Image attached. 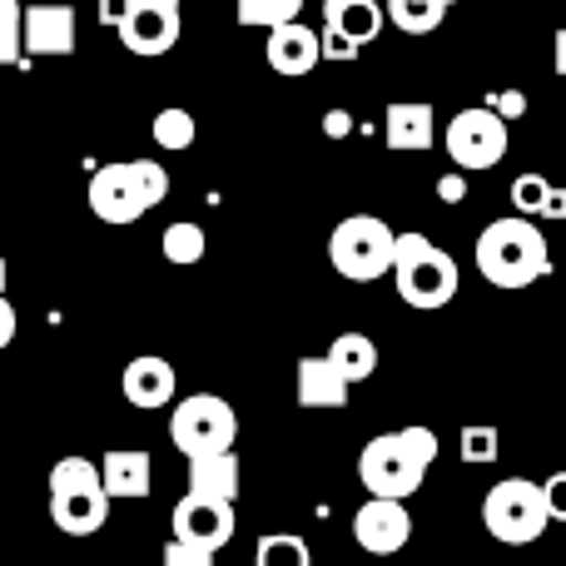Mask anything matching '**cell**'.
Wrapping results in <instances>:
<instances>
[{"mask_svg": "<svg viewBox=\"0 0 566 566\" xmlns=\"http://www.w3.org/2000/svg\"><path fill=\"white\" fill-rule=\"evenodd\" d=\"M478 274L488 279L492 289H532L537 279L552 274L547 234H542L527 214L492 219L478 234Z\"/></svg>", "mask_w": 566, "mask_h": 566, "instance_id": "1", "label": "cell"}, {"mask_svg": "<svg viewBox=\"0 0 566 566\" xmlns=\"http://www.w3.org/2000/svg\"><path fill=\"white\" fill-rule=\"evenodd\" d=\"M432 458H438V432L432 428H398L382 432L363 448L358 458V482L373 497H412L428 478Z\"/></svg>", "mask_w": 566, "mask_h": 566, "instance_id": "2", "label": "cell"}, {"mask_svg": "<svg viewBox=\"0 0 566 566\" xmlns=\"http://www.w3.org/2000/svg\"><path fill=\"white\" fill-rule=\"evenodd\" d=\"M169 199V175L155 159H125V165H105L90 179V214L105 224H135L155 205Z\"/></svg>", "mask_w": 566, "mask_h": 566, "instance_id": "3", "label": "cell"}, {"mask_svg": "<svg viewBox=\"0 0 566 566\" xmlns=\"http://www.w3.org/2000/svg\"><path fill=\"white\" fill-rule=\"evenodd\" d=\"M392 283H398V298L408 308L432 313L458 298L462 274L452 264V254H442L428 234H398V244H392Z\"/></svg>", "mask_w": 566, "mask_h": 566, "instance_id": "4", "label": "cell"}, {"mask_svg": "<svg viewBox=\"0 0 566 566\" xmlns=\"http://www.w3.org/2000/svg\"><path fill=\"white\" fill-rule=\"evenodd\" d=\"M482 527L497 542H507V547H532V542L552 527L547 488H537V482H527V478L497 482V488L482 497Z\"/></svg>", "mask_w": 566, "mask_h": 566, "instance_id": "5", "label": "cell"}, {"mask_svg": "<svg viewBox=\"0 0 566 566\" xmlns=\"http://www.w3.org/2000/svg\"><path fill=\"white\" fill-rule=\"evenodd\" d=\"M392 244H398V234H392L382 219L353 214L333 229L328 259L348 283H373V279L392 274Z\"/></svg>", "mask_w": 566, "mask_h": 566, "instance_id": "6", "label": "cell"}, {"mask_svg": "<svg viewBox=\"0 0 566 566\" xmlns=\"http://www.w3.org/2000/svg\"><path fill=\"white\" fill-rule=\"evenodd\" d=\"M234 438H239V412L229 408L219 392H195V398L175 402L169 442H175L185 458H205V452L234 448Z\"/></svg>", "mask_w": 566, "mask_h": 566, "instance_id": "7", "label": "cell"}, {"mask_svg": "<svg viewBox=\"0 0 566 566\" xmlns=\"http://www.w3.org/2000/svg\"><path fill=\"white\" fill-rule=\"evenodd\" d=\"M442 145H448V159L458 169H492L507 159L512 135H507V119H502L492 105H472V109H458V115H452Z\"/></svg>", "mask_w": 566, "mask_h": 566, "instance_id": "8", "label": "cell"}, {"mask_svg": "<svg viewBox=\"0 0 566 566\" xmlns=\"http://www.w3.org/2000/svg\"><path fill=\"white\" fill-rule=\"evenodd\" d=\"M169 532L175 542H189V547H205V552H219L234 542V502H219V497H179L175 517H169Z\"/></svg>", "mask_w": 566, "mask_h": 566, "instance_id": "9", "label": "cell"}, {"mask_svg": "<svg viewBox=\"0 0 566 566\" xmlns=\"http://www.w3.org/2000/svg\"><path fill=\"white\" fill-rule=\"evenodd\" d=\"M412 537V517L402 507V497H368L358 512H353V542L373 557H392L402 552Z\"/></svg>", "mask_w": 566, "mask_h": 566, "instance_id": "10", "label": "cell"}, {"mask_svg": "<svg viewBox=\"0 0 566 566\" xmlns=\"http://www.w3.org/2000/svg\"><path fill=\"white\" fill-rule=\"evenodd\" d=\"M25 55H75V10L60 0L25 6Z\"/></svg>", "mask_w": 566, "mask_h": 566, "instance_id": "11", "label": "cell"}, {"mask_svg": "<svg viewBox=\"0 0 566 566\" xmlns=\"http://www.w3.org/2000/svg\"><path fill=\"white\" fill-rule=\"evenodd\" d=\"M264 55H269V65H274L279 75L298 80L323 60V35L318 30H308V25H298V20H283V25L269 30Z\"/></svg>", "mask_w": 566, "mask_h": 566, "instance_id": "12", "label": "cell"}, {"mask_svg": "<svg viewBox=\"0 0 566 566\" xmlns=\"http://www.w3.org/2000/svg\"><path fill=\"white\" fill-rule=\"evenodd\" d=\"M119 40H125L129 55H169L179 40V10H165V6H135L129 20L119 25Z\"/></svg>", "mask_w": 566, "mask_h": 566, "instance_id": "13", "label": "cell"}, {"mask_svg": "<svg viewBox=\"0 0 566 566\" xmlns=\"http://www.w3.org/2000/svg\"><path fill=\"white\" fill-rule=\"evenodd\" d=\"M382 139H388V149H398V155H422V149H432V139H438V115H432L428 99H398V105H388V115H382Z\"/></svg>", "mask_w": 566, "mask_h": 566, "instance_id": "14", "label": "cell"}, {"mask_svg": "<svg viewBox=\"0 0 566 566\" xmlns=\"http://www.w3.org/2000/svg\"><path fill=\"white\" fill-rule=\"evenodd\" d=\"M175 388H179V378H175V363L169 358L145 353V358H135L125 368V398L135 402V408H145V412L169 408V402H175Z\"/></svg>", "mask_w": 566, "mask_h": 566, "instance_id": "15", "label": "cell"}, {"mask_svg": "<svg viewBox=\"0 0 566 566\" xmlns=\"http://www.w3.org/2000/svg\"><path fill=\"white\" fill-rule=\"evenodd\" d=\"M353 382L343 378L338 368L323 358H298V378H293V392H298V408H343L348 402Z\"/></svg>", "mask_w": 566, "mask_h": 566, "instance_id": "16", "label": "cell"}, {"mask_svg": "<svg viewBox=\"0 0 566 566\" xmlns=\"http://www.w3.org/2000/svg\"><path fill=\"white\" fill-rule=\"evenodd\" d=\"M50 517L65 537H90V532L105 527L109 517V492H65V497H50Z\"/></svg>", "mask_w": 566, "mask_h": 566, "instance_id": "17", "label": "cell"}, {"mask_svg": "<svg viewBox=\"0 0 566 566\" xmlns=\"http://www.w3.org/2000/svg\"><path fill=\"white\" fill-rule=\"evenodd\" d=\"M99 478H105L109 497H145L149 482H155V462H149V452H139V448H119V452H105Z\"/></svg>", "mask_w": 566, "mask_h": 566, "instance_id": "18", "label": "cell"}, {"mask_svg": "<svg viewBox=\"0 0 566 566\" xmlns=\"http://www.w3.org/2000/svg\"><path fill=\"white\" fill-rule=\"evenodd\" d=\"M189 492H199V497H219V502H234L239 497V458H234V448H219V452H205V458H189Z\"/></svg>", "mask_w": 566, "mask_h": 566, "instance_id": "19", "label": "cell"}, {"mask_svg": "<svg viewBox=\"0 0 566 566\" xmlns=\"http://www.w3.org/2000/svg\"><path fill=\"white\" fill-rule=\"evenodd\" d=\"M382 20H388V10H382L378 0H323V25L343 30V35L358 40V45L378 40Z\"/></svg>", "mask_w": 566, "mask_h": 566, "instance_id": "20", "label": "cell"}, {"mask_svg": "<svg viewBox=\"0 0 566 566\" xmlns=\"http://www.w3.org/2000/svg\"><path fill=\"white\" fill-rule=\"evenodd\" d=\"M328 363L348 382H363V378H373V373H378V348H373L368 333H338V338H333V348H328Z\"/></svg>", "mask_w": 566, "mask_h": 566, "instance_id": "21", "label": "cell"}, {"mask_svg": "<svg viewBox=\"0 0 566 566\" xmlns=\"http://www.w3.org/2000/svg\"><path fill=\"white\" fill-rule=\"evenodd\" d=\"M382 10H388V20L402 35H432L452 6H442V0H388Z\"/></svg>", "mask_w": 566, "mask_h": 566, "instance_id": "22", "label": "cell"}, {"mask_svg": "<svg viewBox=\"0 0 566 566\" xmlns=\"http://www.w3.org/2000/svg\"><path fill=\"white\" fill-rule=\"evenodd\" d=\"M105 478H99V462L90 458H60L50 468V497H65V492H99Z\"/></svg>", "mask_w": 566, "mask_h": 566, "instance_id": "23", "label": "cell"}, {"mask_svg": "<svg viewBox=\"0 0 566 566\" xmlns=\"http://www.w3.org/2000/svg\"><path fill=\"white\" fill-rule=\"evenodd\" d=\"M159 249H165V259H169V264L189 269V264H199V259H205L209 239H205V229H199L195 219H179V224H169V229H165V239H159Z\"/></svg>", "mask_w": 566, "mask_h": 566, "instance_id": "24", "label": "cell"}, {"mask_svg": "<svg viewBox=\"0 0 566 566\" xmlns=\"http://www.w3.org/2000/svg\"><path fill=\"white\" fill-rule=\"evenodd\" d=\"M303 0H234V15L239 25H259V30H274L283 20H298Z\"/></svg>", "mask_w": 566, "mask_h": 566, "instance_id": "25", "label": "cell"}, {"mask_svg": "<svg viewBox=\"0 0 566 566\" xmlns=\"http://www.w3.org/2000/svg\"><path fill=\"white\" fill-rule=\"evenodd\" d=\"M25 6L0 0V65H25Z\"/></svg>", "mask_w": 566, "mask_h": 566, "instance_id": "26", "label": "cell"}, {"mask_svg": "<svg viewBox=\"0 0 566 566\" xmlns=\"http://www.w3.org/2000/svg\"><path fill=\"white\" fill-rule=\"evenodd\" d=\"M254 566H313V562H308V547H303V537H293V532H274V537L259 542Z\"/></svg>", "mask_w": 566, "mask_h": 566, "instance_id": "27", "label": "cell"}, {"mask_svg": "<svg viewBox=\"0 0 566 566\" xmlns=\"http://www.w3.org/2000/svg\"><path fill=\"white\" fill-rule=\"evenodd\" d=\"M155 145L159 149H189V145H195V115H189V109H179V105L159 109V115H155Z\"/></svg>", "mask_w": 566, "mask_h": 566, "instance_id": "28", "label": "cell"}, {"mask_svg": "<svg viewBox=\"0 0 566 566\" xmlns=\"http://www.w3.org/2000/svg\"><path fill=\"white\" fill-rule=\"evenodd\" d=\"M552 179H542V175H517L512 179V209L517 214H527V219H542L547 214V199H552Z\"/></svg>", "mask_w": 566, "mask_h": 566, "instance_id": "29", "label": "cell"}, {"mask_svg": "<svg viewBox=\"0 0 566 566\" xmlns=\"http://www.w3.org/2000/svg\"><path fill=\"white\" fill-rule=\"evenodd\" d=\"M502 452V438L492 422H472V428H462V462H472V468H488V462H497Z\"/></svg>", "mask_w": 566, "mask_h": 566, "instance_id": "30", "label": "cell"}, {"mask_svg": "<svg viewBox=\"0 0 566 566\" xmlns=\"http://www.w3.org/2000/svg\"><path fill=\"white\" fill-rule=\"evenodd\" d=\"M159 566H214V552H205V547H189V542H175V537H169L165 562H159Z\"/></svg>", "mask_w": 566, "mask_h": 566, "instance_id": "31", "label": "cell"}, {"mask_svg": "<svg viewBox=\"0 0 566 566\" xmlns=\"http://www.w3.org/2000/svg\"><path fill=\"white\" fill-rule=\"evenodd\" d=\"M318 35H323V60H358V50H363V45H358V40H348L343 30L323 25Z\"/></svg>", "mask_w": 566, "mask_h": 566, "instance_id": "32", "label": "cell"}, {"mask_svg": "<svg viewBox=\"0 0 566 566\" xmlns=\"http://www.w3.org/2000/svg\"><path fill=\"white\" fill-rule=\"evenodd\" d=\"M542 488H547V512H552V522H566V472H552Z\"/></svg>", "mask_w": 566, "mask_h": 566, "instance_id": "33", "label": "cell"}, {"mask_svg": "<svg viewBox=\"0 0 566 566\" xmlns=\"http://www.w3.org/2000/svg\"><path fill=\"white\" fill-rule=\"evenodd\" d=\"M488 105H492V109H497V115H502V119H517V115H522V109H527V95H522V90H502V95H492V99H488Z\"/></svg>", "mask_w": 566, "mask_h": 566, "instance_id": "34", "label": "cell"}, {"mask_svg": "<svg viewBox=\"0 0 566 566\" xmlns=\"http://www.w3.org/2000/svg\"><path fill=\"white\" fill-rule=\"evenodd\" d=\"M135 6H139V0H99V25H115L119 30Z\"/></svg>", "mask_w": 566, "mask_h": 566, "instance_id": "35", "label": "cell"}, {"mask_svg": "<svg viewBox=\"0 0 566 566\" xmlns=\"http://www.w3.org/2000/svg\"><path fill=\"white\" fill-rule=\"evenodd\" d=\"M438 199H442V205H462V199H468V179H462V175H442L438 179Z\"/></svg>", "mask_w": 566, "mask_h": 566, "instance_id": "36", "label": "cell"}, {"mask_svg": "<svg viewBox=\"0 0 566 566\" xmlns=\"http://www.w3.org/2000/svg\"><path fill=\"white\" fill-rule=\"evenodd\" d=\"M15 308H10V298H6V293H0V353H6L10 348V338H15Z\"/></svg>", "mask_w": 566, "mask_h": 566, "instance_id": "37", "label": "cell"}, {"mask_svg": "<svg viewBox=\"0 0 566 566\" xmlns=\"http://www.w3.org/2000/svg\"><path fill=\"white\" fill-rule=\"evenodd\" d=\"M323 129H328L333 139H343V135H348V129H353V119L343 115V109H328V115H323Z\"/></svg>", "mask_w": 566, "mask_h": 566, "instance_id": "38", "label": "cell"}, {"mask_svg": "<svg viewBox=\"0 0 566 566\" xmlns=\"http://www.w3.org/2000/svg\"><path fill=\"white\" fill-rule=\"evenodd\" d=\"M542 219H566V189H552L547 214H542Z\"/></svg>", "mask_w": 566, "mask_h": 566, "instance_id": "39", "label": "cell"}, {"mask_svg": "<svg viewBox=\"0 0 566 566\" xmlns=\"http://www.w3.org/2000/svg\"><path fill=\"white\" fill-rule=\"evenodd\" d=\"M552 65H557V75H566V25L557 30V50H552Z\"/></svg>", "mask_w": 566, "mask_h": 566, "instance_id": "40", "label": "cell"}, {"mask_svg": "<svg viewBox=\"0 0 566 566\" xmlns=\"http://www.w3.org/2000/svg\"><path fill=\"white\" fill-rule=\"evenodd\" d=\"M139 6H165V10H179V0H139Z\"/></svg>", "mask_w": 566, "mask_h": 566, "instance_id": "41", "label": "cell"}, {"mask_svg": "<svg viewBox=\"0 0 566 566\" xmlns=\"http://www.w3.org/2000/svg\"><path fill=\"white\" fill-rule=\"evenodd\" d=\"M6 279H10V269H6V259H0V293H6Z\"/></svg>", "mask_w": 566, "mask_h": 566, "instance_id": "42", "label": "cell"}, {"mask_svg": "<svg viewBox=\"0 0 566 566\" xmlns=\"http://www.w3.org/2000/svg\"><path fill=\"white\" fill-rule=\"evenodd\" d=\"M0 517H6V502H0Z\"/></svg>", "mask_w": 566, "mask_h": 566, "instance_id": "43", "label": "cell"}, {"mask_svg": "<svg viewBox=\"0 0 566 566\" xmlns=\"http://www.w3.org/2000/svg\"><path fill=\"white\" fill-rule=\"evenodd\" d=\"M442 6H452V0H442Z\"/></svg>", "mask_w": 566, "mask_h": 566, "instance_id": "44", "label": "cell"}]
</instances>
